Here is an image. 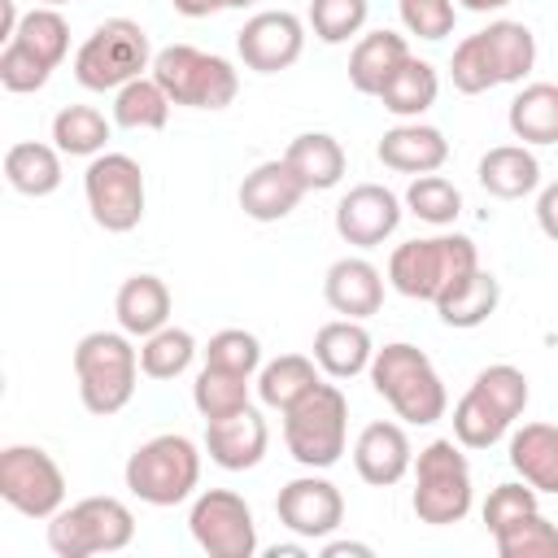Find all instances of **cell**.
Returning <instances> with one entry per match:
<instances>
[{
    "mask_svg": "<svg viewBox=\"0 0 558 558\" xmlns=\"http://www.w3.org/2000/svg\"><path fill=\"white\" fill-rule=\"evenodd\" d=\"M371 384L397 410V418H405L414 427H432L449 410V392H445L432 357L423 349L405 344V340L375 349V357H371Z\"/></svg>",
    "mask_w": 558,
    "mask_h": 558,
    "instance_id": "obj_1",
    "label": "cell"
},
{
    "mask_svg": "<svg viewBox=\"0 0 558 558\" xmlns=\"http://www.w3.org/2000/svg\"><path fill=\"white\" fill-rule=\"evenodd\" d=\"M74 375L87 414L109 418L135 397L140 349L131 344L126 331H87L74 349Z\"/></svg>",
    "mask_w": 558,
    "mask_h": 558,
    "instance_id": "obj_2",
    "label": "cell"
},
{
    "mask_svg": "<svg viewBox=\"0 0 558 558\" xmlns=\"http://www.w3.org/2000/svg\"><path fill=\"white\" fill-rule=\"evenodd\" d=\"M344 436H349V401L336 384H314L296 405L283 410V440L288 453L310 466V471H327L340 462L344 453Z\"/></svg>",
    "mask_w": 558,
    "mask_h": 558,
    "instance_id": "obj_3",
    "label": "cell"
},
{
    "mask_svg": "<svg viewBox=\"0 0 558 558\" xmlns=\"http://www.w3.org/2000/svg\"><path fill=\"white\" fill-rule=\"evenodd\" d=\"M126 488L148 501V506H179L196 493L201 484V449L179 436V432H161L153 440H144L131 458H126Z\"/></svg>",
    "mask_w": 558,
    "mask_h": 558,
    "instance_id": "obj_4",
    "label": "cell"
},
{
    "mask_svg": "<svg viewBox=\"0 0 558 558\" xmlns=\"http://www.w3.org/2000/svg\"><path fill=\"white\" fill-rule=\"evenodd\" d=\"M153 48H148V35L140 22L131 17H109L100 22L83 48L74 52V78L87 87V92H118L126 87L131 78H140L144 70H153Z\"/></svg>",
    "mask_w": 558,
    "mask_h": 558,
    "instance_id": "obj_5",
    "label": "cell"
},
{
    "mask_svg": "<svg viewBox=\"0 0 558 558\" xmlns=\"http://www.w3.org/2000/svg\"><path fill=\"white\" fill-rule=\"evenodd\" d=\"M153 78L170 96V105L187 109H227L240 92V74L227 57L201 52L192 44H170L153 57Z\"/></svg>",
    "mask_w": 558,
    "mask_h": 558,
    "instance_id": "obj_6",
    "label": "cell"
},
{
    "mask_svg": "<svg viewBox=\"0 0 558 558\" xmlns=\"http://www.w3.org/2000/svg\"><path fill=\"white\" fill-rule=\"evenodd\" d=\"M480 266V253L466 235H432L397 244L388 257V283L410 301H436L453 279Z\"/></svg>",
    "mask_w": 558,
    "mask_h": 558,
    "instance_id": "obj_7",
    "label": "cell"
},
{
    "mask_svg": "<svg viewBox=\"0 0 558 558\" xmlns=\"http://www.w3.org/2000/svg\"><path fill=\"white\" fill-rule=\"evenodd\" d=\"M135 536V514L118 497H83L48 519V549L57 558L118 554Z\"/></svg>",
    "mask_w": 558,
    "mask_h": 558,
    "instance_id": "obj_8",
    "label": "cell"
},
{
    "mask_svg": "<svg viewBox=\"0 0 558 558\" xmlns=\"http://www.w3.org/2000/svg\"><path fill=\"white\" fill-rule=\"evenodd\" d=\"M466 510H471L466 453L453 440H432L414 458V514H418V523L449 527V523H462Z\"/></svg>",
    "mask_w": 558,
    "mask_h": 558,
    "instance_id": "obj_9",
    "label": "cell"
},
{
    "mask_svg": "<svg viewBox=\"0 0 558 558\" xmlns=\"http://www.w3.org/2000/svg\"><path fill=\"white\" fill-rule=\"evenodd\" d=\"M83 192H87V209L96 218V227L122 235L135 231L144 218V170L135 157L126 153H100L92 157L87 174H83Z\"/></svg>",
    "mask_w": 558,
    "mask_h": 558,
    "instance_id": "obj_10",
    "label": "cell"
},
{
    "mask_svg": "<svg viewBox=\"0 0 558 558\" xmlns=\"http://www.w3.org/2000/svg\"><path fill=\"white\" fill-rule=\"evenodd\" d=\"M0 497L26 519H52L65 506V475L52 453L35 445H9L0 453Z\"/></svg>",
    "mask_w": 558,
    "mask_h": 558,
    "instance_id": "obj_11",
    "label": "cell"
},
{
    "mask_svg": "<svg viewBox=\"0 0 558 558\" xmlns=\"http://www.w3.org/2000/svg\"><path fill=\"white\" fill-rule=\"evenodd\" d=\"M192 541L209 554V558H253L257 554V523L253 510L240 493L231 488H205L192 501L187 514Z\"/></svg>",
    "mask_w": 558,
    "mask_h": 558,
    "instance_id": "obj_12",
    "label": "cell"
},
{
    "mask_svg": "<svg viewBox=\"0 0 558 558\" xmlns=\"http://www.w3.org/2000/svg\"><path fill=\"white\" fill-rule=\"evenodd\" d=\"M301 48H305V26H301V17L288 13V9L253 13V17L240 26V35H235L240 61H244L248 70H257V74H279V70L296 65Z\"/></svg>",
    "mask_w": 558,
    "mask_h": 558,
    "instance_id": "obj_13",
    "label": "cell"
},
{
    "mask_svg": "<svg viewBox=\"0 0 558 558\" xmlns=\"http://www.w3.org/2000/svg\"><path fill=\"white\" fill-rule=\"evenodd\" d=\"M275 514L279 523L301 536V541H318V536H331L340 523H344V497L331 480L323 475H301V480H288L279 488V501H275Z\"/></svg>",
    "mask_w": 558,
    "mask_h": 558,
    "instance_id": "obj_14",
    "label": "cell"
},
{
    "mask_svg": "<svg viewBox=\"0 0 558 558\" xmlns=\"http://www.w3.org/2000/svg\"><path fill=\"white\" fill-rule=\"evenodd\" d=\"M401 222V201L384 183H357L340 196L336 205V231L353 248H375L384 244Z\"/></svg>",
    "mask_w": 558,
    "mask_h": 558,
    "instance_id": "obj_15",
    "label": "cell"
},
{
    "mask_svg": "<svg viewBox=\"0 0 558 558\" xmlns=\"http://www.w3.org/2000/svg\"><path fill=\"white\" fill-rule=\"evenodd\" d=\"M266 445H270V432H266V418L244 405L227 418H209L205 423V449L209 458L222 466V471H248L266 458Z\"/></svg>",
    "mask_w": 558,
    "mask_h": 558,
    "instance_id": "obj_16",
    "label": "cell"
},
{
    "mask_svg": "<svg viewBox=\"0 0 558 558\" xmlns=\"http://www.w3.org/2000/svg\"><path fill=\"white\" fill-rule=\"evenodd\" d=\"M310 187L296 179V170L279 157V161H262V166H253L248 174H244V183H240V209L253 218V222H279V218H288L296 205H301V196H305Z\"/></svg>",
    "mask_w": 558,
    "mask_h": 558,
    "instance_id": "obj_17",
    "label": "cell"
},
{
    "mask_svg": "<svg viewBox=\"0 0 558 558\" xmlns=\"http://www.w3.org/2000/svg\"><path fill=\"white\" fill-rule=\"evenodd\" d=\"M353 466L366 484L375 488H392L410 466H414V449L401 423H366L357 445H353Z\"/></svg>",
    "mask_w": 558,
    "mask_h": 558,
    "instance_id": "obj_18",
    "label": "cell"
},
{
    "mask_svg": "<svg viewBox=\"0 0 558 558\" xmlns=\"http://www.w3.org/2000/svg\"><path fill=\"white\" fill-rule=\"evenodd\" d=\"M323 296L344 318H371L384 305V275L366 257H340V262L327 266Z\"/></svg>",
    "mask_w": 558,
    "mask_h": 558,
    "instance_id": "obj_19",
    "label": "cell"
},
{
    "mask_svg": "<svg viewBox=\"0 0 558 558\" xmlns=\"http://www.w3.org/2000/svg\"><path fill=\"white\" fill-rule=\"evenodd\" d=\"M375 157L388 170H401V174H436L449 161V140L436 126L414 118V122H401V126L384 131Z\"/></svg>",
    "mask_w": 558,
    "mask_h": 558,
    "instance_id": "obj_20",
    "label": "cell"
},
{
    "mask_svg": "<svg viewBox=\"0 0 558 558\" xmlns=\"http://www.w3.org/2000/svg\"><path fill=\"white\" fill-rule=\"evenodd\" d=\"M371 357H375V344H371V331L362 327V318L323 323L314 336V362L331 379H353V375L371 371Z\"/></svg>",
    "mask_w": 558,
    "mask_h": 558,
    "instance_id": "obj_21",
    "label": "cell"
},
{
    "mask_svg": "<svg viewBox=\"0 0 558 558\" xmlns=\"http://www.w3.org/2000/svg\"><path fill=\"white\" fill-rule=\"evenodd\" d=\"M405 57H410L405 35H397V31H371V35H362L353 44V52H349V83H353V92L379 96L384 83L405 65Z\"/></svg>",
    "mask_w": 558,
    "mask_h": 558,
    "instance_id": "obj_22",
    "label": "cell"
},
{
    "mask_svg": "<svg viewBox=\"0 0 558 558\" xmlns=\"http://www.w3.org/2000/svg\"><path fill=\"white\" fill-rule=\"evenodd\" d=\"M497 301H501V283L484 266H475L462 279H453L432 305H436V314H440L445 327H480V323L493 318Z\"/></svg>",
    "mask_w": 558,
    "mask_h": 558,
    "instance_id": "obj_23",
    "label": "cell"
},
{
    "mask_svg": "<svg viewBox=\"0 0 558 558\" xmlns=\"http://www.w3.org/2000/svg\"><path fill=\"white\" fill-rule=\"evenodd\" d=\"M113 314L126 336L144 340L170 323V288L157 275H131L113 296Z\"/></svg>",
    "mask_w": 558,
    "mask_h": 558,
    "instance_id": "obj_24",
    "label": "cell"
},
{
    "mask_svg": "<svg viewBox=\"0 0 558 558\" xmlns=\"http://www.w3.org/2000/svg\"><path fill=\"white\" fill-rule=\"evenodd\" d=\"M480 187L497 201H519L527 192H536L541 183V161L523 148V144H497L480 157Z\"/></svg>",
    "mask_w": 558,
    "mask_h": 558,
    "instance_id": "obj_25",
    "label": "cell"
},
{
    "mask_svg": "<svg viewBox=\"0 0 558 558\" xmlns=\"http://www.w3.org/2000/svg\"><path fill=\"white\" fill-rule=\"evenodd\" d=\"M510 466L536 493H558V427L554 423H523L510 436Z\"/></svg>",
    "mask_w": 558,
    "mask_h": 558,
    "instance_id": "obj_26",
    "label": "cell"
},
{
    "mask_svg": "<svg viewBox=\"0 0 558 558\" xmlns=\"http://www.w3.org/2000/svg\"><path fill=\"white\" fill-rule=\"evenodd\" d=\"M283 161L296 170V179H301L310 192H327V187H336V183L344 179V148H340V140L327 135V131H305V135H296V140L288 144Z\"/></svg>",
    "mask_w": 558,
    "mask_h": 558,
    "instance_id": "obj_27",
    "label": "cell"
},
{
    "mask_svg": "<svg viewBox=\"0 0 558 558\" xmlns=\"http://www.w3.org/2000/svg\"><path fill=\"white\" fill-rule=\"evenodd\" d=\"M4 179L22 196H52L61 187V148L39 140L13 144L4 153Z\"/></svg>",
    "mask_w": 558,
    "mask_h": 558,
    "instance_id": "obj_28",
    "label": "cell"
},
{
    "mask_svg": "<svg viewBox=\"0 0 558 558\" xmlns=\"http://www.w3.org/2000/svg\"><path fill=\"white\" fill-rule=\"evenodd\" d=\"M480 39H484L488 61L497 70V83H523L527 70L536 65V35L523 22H510V17L488 22L480 31Z\"/></svg>",
    "mask_w": 558,
    "mask_h": 558,
    "instance_id": "obj_29",
    "label": "cell"
},
{
    "mask_svg": "<svg viewBox=\"0 0 558 558\" xmlns=\"http://www.w3.org/2000/svg\"><path fill=\"white\" fill-rule=\"evenodd\" d=\"M506 122L523 144H558V83H527L510 100Z\"/></svg>",
    "mask_w": 558,
    "mask_h": 558,
    "instance_id": "obj_30",
    "label": "cell"
},
{
    "mask_svg": "<svg viewBox=\"0 0 558 558\" xmlns=\"http://www.w3.org/2000/svg\"><path fill=\"white\" fill-rule=\"evenodd\" d=\"M314 384H318V362L305 357V353H283V357H275V362L262 366V375H257V397H262V405H270V410L283 414V410L296 405Z\"/></svg>",
    "mask_w": 558,
    "mask_h": 558,
    "instance_id": "obj_31",
    "label": "cell"
},
{
    "mask_svg": "<svg viewBox=\"0 0 558 558\" xmlns=\"http://www.w3.org/2000/svg\"><path fill=\"white\" fill-rule=\"evenodd\" d=\"M436 92H440L436 65L432 61H418V57H405V65L384 83L379 100L397 118H418V113H427L436 105Z\"/></svg>",
    "mask_w": 558,
    "mask_h": 558,
    "instance_id": "obj_32",
    "label": "cell"
},
{
    "mask_svg": "<svg viewBox=\"0 0 558 558\" xmlns=\"http://www.w3.org/2000/svg\"><path fill=\"white\" fill-rule=\"evenodd\" d=\"M113 122L126 131H161L170 122V96L161 92V83L153 74L148 78L140 74L113 92Z\"/></svg>",
    "mask_w": 558,
    "mask_h": 558,
    "instance_id": "obj_33",
    "label": "cell"
},
{
    "mask_svg": "<svg viewBox=\"0 0 558 558\" xmlns=\"http://www.w3.org/2000/svg\"><path fill=\"white\" fill-rule=\"evenodd\" d=\"M105 140H109V122L92 105H65L52 118V144L70 157H100Z\"/></svg>",
    "mask_w": 558,
    "mask_h": 558,
    "instance_id": "obj_34",
    "label": "cell"
},
{
    "mask_svg": "<svg viewBox=\"0 0 558 558\" xmlns=\"http://www.w3.org/2000/svg\"><path fill=\"white\" fill-rule=\"evenodd\" d=\"M9 44H22V48H31L44 65H61L65 61V52H70V22L57 13V9H48V4H35L31 13H22V22H17V35L9 39Z\"/></svg>",
    "mask_w": 558,
    "mask_h": 558,
    "instance_id": "obj_35",
    "label": "cell"
},
{
    "mask_svg": "<svg viewBox=\"0 0 558 558\" xmlns=\"http://www.w3.org/2000/svg\"><path fill=\"white\" fill-rule=\"evenodd\" d=\"M192 357H196L192 331L170 327V323H166L161 331L144 336V344H140V371H144L148 379H179V375L192 366Z\"/></svg>",
    "mask_w": 558,
    "mask_h": 558,
    "instance_id": "obj_36",
    "label": "cell"
},
{
    "mask_svg": "<svg viewBox=\"0 0 558 558\" xmlns=\"http://www.w3.org/2000/svg\"><path fill=\"white\" fill-rule=\"evenodd\" d=\"M506 432H510V418H506L497 405H488L475 388H466L462 401L453 405V440H458L462 449H488V445H497Z\"/></svg>",
    "mask_w": 558,
    "mask_h": 558,
    "instance_id": "obj_37",
    "label": "cell"
},
{
    "mask_svg": "<svg viewBox=\"0 0 558 558\" xmlns=\"http://www.w3.org/2000/svg\"><path fill=\"white\" fill-rule=\"evenodd\" d=\"M192 401L205 414V423L209 418H227V414L248 405V375H235V371H222V366L205 362V371L192 384Z\"/></svg>",
    "mask_w": 558,
    "mask_h": 558,
    "instance_id": "obj_38",
    "label": "cell"
},
{
    "mask_svg": "<svg viewBox=\"0 0 558 558\" xmlns=\"http://www.w3.org/2000/svg\"><path fill=\"white\" fill-rule=\"evenodd\" d=\"M493 541L501 558H558V523H549L541 510L493 532Z\"/></svg>",
    "mask_w": 558,
    "mask_h": 558,
    "instance_id": "obj_39",
    "label": "cell"
},
{
    "mask_svg": "<svg viewBox=\"0 0 558 558\" xmlns=\"http://www.w3.org/2000/svg\"><path fill=\"white\" fill-rule=\"evenodd\" d=\"M405 205L414 218L432 227H449L462 214V192L445 174H414V183L405 187Z\"/></svg>",
    "mask_w": 558,
    "mask_h": 558,
    "instance_id": "obj_40",
    "label": "cell"
},
{
    "mask_svg": "<svg viewBox=\"0 0 558 558\" xmlns=\"http://www.w3.org/2000/svg\"><path fill=\"white\" fill-rule=\"evenodd\" d=\"M449 78H453V87H458L462 96H480V92H488V87H501L493 61H488V48H484V39H480V31L466 35V39L453 48V57H449Z\"/></svg>",
    "mask_w": 558,
    "mask_h": 558,
    "instance_id": "obj_41",
    "label": "cell"
},
{
    "mask_svg": "<svg viewBox=\"0 0 558 558\" xmlns=\"http://www.w3.org/2000/svg\"><path fill=\"white\" fill-rule=\"evenodd\" d=\"M488 405H497L510 423L523 414V405H527V375L519 371V366H506V362H497V366H484L480 375H475V384H471Z\"/></svg>",
    "mask_w": 558,
    "mask_h": 558,
    "instance_id": "obj_42",
    "label": "cell"
},
{
    "mask_svg": "<svg viewBox=\"0 0 558 558\" xmlns=\"http://www.w3.org/2000/svg\"><path fill=\"white\" fill-rule=\"evenodd\" d=\"M366 0H310V26L323 44H344L366 26Z\"/></svg>",
    "mask_w": 558,
    "mask_h": 558,
    "instance_id": "obj_43",
    "label": "cell"
},
{
    "mask_svg": "<svg viewBox=\"0 0 558 558\" xmlns=\"http://www.w3.org/2000/svg\"><path fill=\"white\" fill-rule=\"evenodd\" d=\"M205 362L222 366V371H235V375H253L262 366V340L253 331H244V327H222V331L209 336Z\"/></svg>",
    "mask_w": 558,
    "mask_h": 558,
    "instance_id": "obj_44",
    "label": "cell"
},
{
    "mask_svg": "<svg viewBox=\"0 0 558 558\" xmlns=\"http://www.w3.org/2000/svg\"><path fill=\"white\" fill-rule=\"evenodd\" d=\"M48 74H52V65H44L31 48L4 44V52H0V83H4V92H17V96L39 92L48 83Z\"/></svg>",
    "mask_w": 558,
    "mask_h": 558,
    "instance_id": "obj_45",
    "label": "cell"
},
{
    "mask_svg": "<svg viewBox=\"0 0 558 558\" xmlns=\"http://www.w3.org/2000/svg\"><path fill=\"white\" fill-rule=\"evenodd\" d=\"M532 510H536V488L527 480L523 484H497L488 493V501H484V527L501 532V527H510L514 519H523Z\"/></svg>",
    "mask_w": 558,
    "mask_h": 558,
    "instance_id": "obj_46",
    "label": "cell"
},
{
    "mask_svg": "<svg viewBox=\"0 0 558 558\" xmlns=\"http://www.w3.org/2000/svg\"><path fill=\"white\" fill-rule=\"evenodd\" d=\"M458 4L453 0H401V22L418 39H445L453 31Z\"/></svg>",
    "mask_w": 558,
    "mask_h": 558,
    "instance_id": "obj_47",
    "label": "cell"
},
{
    "mask_svg": "<svg viewBox=\"0 0 558 558\" xmlns=\"http://www.w3.org/2000/svg\"><path fill=\"white\" fill-rule=\"evenodd\" d=\"M536 222H541V231L558 244V179L536 196Z\"/></svg>",
    "mask_w": 558,
    "mask_h": 558,
    "instance_id": "obj_48",
    "label": "cell"
},
{
    "mask_svg": "<svg viewBox=\"0 0 558 558\" xmlns=\"http://www.w3.org/2000/svg\"><path fill=\"white\" fill-rule=\"evenodd\" d=\"M170 4L183 17H209V13H222V9H248L257 0H170Z\"/></svg>",
    "mask_w": 558,
    "mask_h": 558,
    "instance_id": "obj_49",
    "label": "cell"
},
{
    "mask_svg": "<svg viewBox=\"0 0 558 558\" xmlns=\"http://www.w3.org/2000/svg\"><path fill=\"white\" fill-rule=\"evenodd\" d=\"M323 558H371V545H357V541H327V545H323Z\"/></svg>",
    "mask_w": 558,
    "mask_h": 558,
    "instance_id": "obj_50",
    "label": "cell"
},
{
    "mask_svg": "<svg viewBox=\"0 0 558 558\" xmlns=\"http://www.w3.org/2000/svg\"><path fill=\"white\" fill-rule=\"evenodd\" d=\"M462 9H471V13H493V9H506L510 0H458Z\"/></svg>",
    "mask_w": 558,
    "mask_h": 558,
    "instance_id": "obj_51",
    "label": "cell"
},
{
    "mask_svg": "<svg viewBox=\"0 0 558 558\" xmlns=\"http://www.w3.org/2000/svg\"><path fill=\"white\" fill-rule=\"evenodd\" d=\"M305 554V545H275L270 549V558H301Z\"/></svg>",
    "mask_w": 558,
    "mask_h": 558,
    "instance_id": "obj_52",
    "label": "cell"
},
{
    "mask_svg": "<svg viewBox=\"0 0 558 558\" xmlns=\"http://www.w3.org/2000/svg\"><path fill=\"white\" fill-rule=\"evenodd\" d=\"M39 4H48V9H61V4H70V0H39Z\"/></svg>",
    "mask_w": 558,
    "mask_h": 558,
    "instance_id": "obj_53",
    "label": "cell"
}]
</instances>
